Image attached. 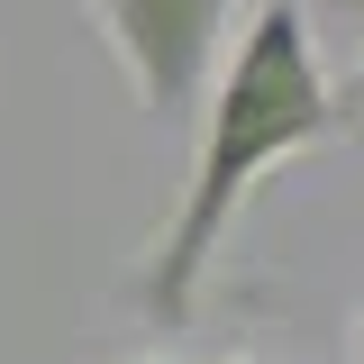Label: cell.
I'll return each instance as SVG.
<instances>
[{"label":"cell","mask_w":364,"mask_h":364,"mask_svg":"<svg viewBox=\"0 0 364 364\" xmlns=\"http://www.w3.org/2000/svg\"><path fill=\"white\" fill-rule=\"evenodd\" d=\"M346 119L355 109L318 73L310 9L301 0H264L255 28L228 37V64H219V82H210V100H200V146H191L182 200H173V219H164V237H155L146 273H136L146 318L182 328L191 301H200V282H210V264H219V246H228V228H237V210L255 200V182L273 164L328 146V136H346Z\"/></svg>","instance_id":"6da1fadb"},{"label":"cell","mask_w":364,"mask_h":364,"mask_svg":"<svg viewBox=\"0 0 364 364\" xmlns=\"http://www.w3.org/2000/svg\"><path fill=\"white\" fill-rule=\"evenodd\" d=\"M91 28L155 119H200L228 46V0H91Z\"/></svg>","instance_id":"7a4b0ae2"},{"label":"cell","mask_w":364,"mask_h":364,"mask_svg":"<svg viewBox=\"0 0 364 364\" xmlns=\"http://www.w3.org/2000/svg\"><path fill=\"white\" fill-rule=\"evenodd\" d=\"M337 100H346V109H364V64H355V82H346V91H337Z\"/></svg>","instance_id":"3957f363"},{"label":"cell","mask_w":364,"mask_h":364,"mask_svg":"<svg viewBox=\"0 0 364 364\" xmlns=\"http://www.w3.org/2000/svg\"><path fill=\"white\" fill-rule=\"evenodd\" d=\"M355 364H364V318H355Z\"/></svg>","instance_id":"277c9868"},{"label":"cell","mask_w":364,"mask_h":364,"mask_svg":"<svg viewBox=\"0 0 364 364\" xmlns=\"http://www.w3.org/2000/svg\"><path fill=\"white\" fill-rule=\"evenodd\" d=\"M346 9H355V18H364V0H346Z\"/></svg>","instance_id":"5b68a950"},{"label":"cell","mask_w":364,"mask_h":364,"mask_svg":"<svg viewBox=\"0 0 364 364\" xmlns=\"http://www.w3.org/2000/svg\"><path fill=\"white\" fill-rule=\"evenodd\" d=\"M136 364H164V355H136Z\"/></svg>","instance_id":"8992f818"}]
</instances>
